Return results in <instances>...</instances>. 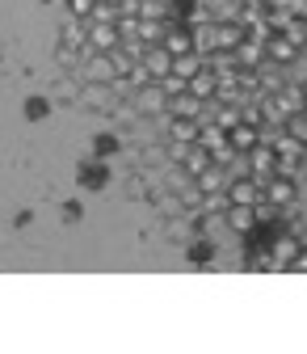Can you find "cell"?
Returning a JSON list of instances; mask_svg holds the SVG:
<instances>
[{"label": "cell", "mask_w": 307, "mask_h": 354, "mask_svg": "<svg viewBox=\"0 0 307 354\" xmlns=\"http://www.w3.org/2000/svg\"><path fill=\"white\" fill-rule=\"evenodd\" d=\"M274 102L282 106V114H286V118H290V114H299V110H303V102H307V97H303V84H299V80H286L282 88H274Z\"/></svg>", "instance_id": "cell-17"}, {"label": "cell", "mask_w": 307, "mask_h": 354, "mask_svg": "<svg viewBox=\"0 0 307 354\" xmlns=\"http://www.w3.org/2000/svg\"><path fill=\"white\" fill-rule=\"evenodd\" d=\"M194 182H198V190H202V194H215V190H228L232 173H224V165H215V160H210V165L194 177Z\"/></svg>", "instance_id": "cell-18"}, {"label": "cell", "mask_w": 307, "mask_h": 354, "mask_svg": "<svg viewBox=\"0 0 307 354\" xmlns=\"http://www.w3.org/2000/svg\"><path fill=\"white\" fill-rule=\"evenodd\" d=\"M290 270H307V249H303V245H299V253L290 257Z\"/></svg>", "instance_id": "cell-33"}, {"label": "cell", "mask_w": 307, "mask_h": 354, "mask_svg": "<svg viewBox=\"0 0 307 354\" xmlns=\"http://www.w3.org/2000/svg\"><path fill=\"white\" fill-rule=\"evenodd\" d=\"M80 182H89V186H93V190H97V186H101V182H106V173H101V169H97V165H93V173H89V169H84V173H80Z\"/></svg>", "instance_id": "cell-32"}, {"label": "cell", "mask_w": 307, "mask_h": 354, "mask_svg": "<svg viewBox=\"0 0 307 354\" xmlns=\"http://www.w3.org/2000/svg\"><path fill=\"white\" fill-rule=\"evenodd\" d=\"M89 26V47L84 51H114L122 34H118V21H84Z\"/></svg>", "instance_id": "cell-7"}, {"label": "cell", "mask_w": 307, "mask_h": 354, "mask_svg": "<svg viewBox=\"0 0 307 354\" xmlns=\"http://www.w3.org/2000/svg\"><path fill=\"white\" fill-rule=\"evenodd\" d=\"M232 55H236V68H261V64H266V38L244 34V42H240Z\"/></svg>", "instance_id": "cell-11"}, {"label": "cell", "mask_w": 307, "mask_h": 354, "mask_svg": "<svg viewBox=\"0 0 307 354\" xmlns=\"http://www.w3.org/2000/svg\"><path fill=\"white\" fill-rule=\"evenodd\" d=\"M164 30H168L164 21H152V17H139V38L148 42V47H152V42H160V38H164Z\"/></svg>", "instance_id": "cell-27"}, {"label": "cell", "mask_w": 307, "mask_h": 354, "mask_svg": "<svg viewBox=\"0 0 307 354\" xmlns=\"http://www.w3.org/2000/svg\"><path fill=\"white\" fill-rule=\"evenodd\" d=\"M118 102H122V97L114 93V84H84L76 106H89V110H97V114H110Z\"/></svg>", "instance_id": "cell-5"}, {"label": "cell", "mask_w": 307, "mask_h": 354, "mask_svg": "<svg viewBox=\"0 0 307 354\" xmlns=\"http://www.w3.org/2000/svg\"><path fill=\"white\" fill-rule=\"evenodd\" d=\"M139 64L152 72V80H160V76H168V72H172V55L160 47V42H152V47L143 51V59H139Z\"/></svg>", "instance_id": "cell-19"}, {"label": "cell", "mask_w": 307, "mask_h": 354, "mask_svg": "<svg viewBox=\"0 0 307 354\" xmlns=\"http://www.w3.org/2000/svg\"><path fill=\"white\" fill-rule=\"evenodd\" d=\"M248 156V173L257 177V182H266V177H274L278 173V152L270 148V144H257L252 152H244Z\"/></svg>", "instance_id": "cell-8"}, {"label": "cell", "mask_w": 307, "mask_h": 354, "mask_svg": "<svg viewBox=\"0 0 307 354\" xmlns=\"http://www.w3.org/2000/svg\"><path fill=\"white\" fill-rule=\"evenodd\" d=\"M76 76H80L84 84H110V80H118L114 55H110V51H84V59H80Z\"/></svg>", "instance_id": "cell-1"}, {"label": "cell", "mask_w": 307, "mask_h": 354, "mask_svg": "<svg viewBox=\"0 0 307 354\" xmlns=\"http://www.w3.org/2000/svg\"><path fill=\"white\" fill-rule=\"evenodd\" d=\"M126 84H130V88H143V84H152V72H148L143 64H130V72H126Z\"/></svg>", "instance_id": "cell-30"}, {"label": "cell", "mask_w": 307, "mask_h": 354, "mask_svg": "<svg viewBox=\"0 0 307 354\" xmlns=\"http://www.w3.org/2000/svg\"><path fill=\"white\" fill-rule=\"evenodd\" d=\"M80 88H84V80H80L76 72H68V76H59V80H55L51 97H55V102H80Z\"/></svg>", "instance_id": "cell-21"}, {"label": "cell", "mask_w": 307, "mask_h": 354, "mask_svg": "<svg viewBox=\"0 0 307 354\" xmlns=\"http://www.w3.org/2000/svg\"><path fill=\"white\" fill-rule=\"evenodd\" d=\"M228 198H232V203L261 207V203H266V182H257L252 173H244V177H232V182H228Z\"/></svg>", "instance_id": "cell-3"}, {"label": "cell", "mask_w": 307, "mask_h": 354, "mask_svg": "<svg viewBox=\"0 0 307 354\" xmlns=\"http://www.w3.org/2000/svg\"><path fill=\"white\" fill-rule=\"evenodd\" d=\"M274 261H278V270H282V266H290V257L299 253V241H290V236H282V241H274Z\"/></svg>", "instance_id": "cell-26"}, {"label": "cell", "mask_w": 307, "mask_h": 354, "mask_svg": "<svg viewBox=\"0 0 307 354\" xmlns=\"http://www.w3.org/2000/svg\"><path fill=\"white\" fill-rule=\"evenodd\" d=\"M244 26L240 21H215V51H236L244 42Z\"/></svg>", "instance_id": "cell-15"}, {"label": "cell", "mask_w": 307, "mask_h": 354, "mask_svg": "<svg viewBox=\"0 0 307 354\" xmlns=\"http://www.w3.org/2000/svg\"><path fill=\"white\" fill-rule=\"evenodd\" d=\"M80 59H84V51H76V47H63V42L55 47V64H59L63 72H76V68H80Z\"/></svg>", "instance_id": "cell-25"}, {"label": "cell", "mask_w": 307, "mask_h": 354, "mask_svg": "<svg viewBox=\"0 0 307 354\" xmlns=\"http://www.w3.org/2000/svg\"><path fill=\"white\" fill-rule=\"evenodd\" d=\"M278 34H286V38L295 42V47H299V51H307V17L290 13V17L282 21V30H278Z\"/></svg>", "instance_id": "cell-22"}, {"label": "cell", "mask_w": 307, "mask_h": 354, "mask_svg": "<svg viewBox=\"0 0 307 354\" xmlns=\"http://www.w3.org/2000/svg\"><path fill=\"white\" fill-rule=\"evenodd\" d=\"M164 131H168V140L198 144V131H202V122H198V118H172V114H164Z\"/></svg>", "instance_id": "cell-16"}, {"label": "cell", "mask_w": 307, "mask_h": 354, "mask_svg": "<svg viewBox=\"0 0 307 354\" xmlns=\"http://www.w3.org/2000/svg\"><path fill=\"white\" fill-rule=\"evenodd\" d=\"M160 88H164L168 97H177V93H186V88H190V80L177 76V72H168V76H160Z\"/></svg>", "instance_id": "cell-29"}, {"label": "cell", "mask_w": 307, "mask_h": 354, "mask_svg": "<svg viewBox=\"0 0 307 354\" xmlns=\"http://www.w3.org/2000/svg\"><path fill=\"white\" fill-rule=\"evenodd\" d=\"M206 165H210V152H206V148H202V144H190V156H186V160H181V169H186V173H194V177H198V173H202V169H206Z\"/></svg>", "instance_id": "cell-24"}, {"label": "cell", "mask_w": 307, "mask_h": 354, "mask_svg": "<svg viewBox=\"0 0 307 354\" xmlns=\"http://www.w3.org/2000/svg\"><path fill=\"white\" fill-rule=\"evenodd\" d=\"M228 144H232L236 152H252V148L261 144V127H257V122H244V118H240V122H236V127L228 131Z\"/></svg>", "instance_id": "cell-14"}, {"label": "cell", "mask_w": 307, "mask_h": 354, "mask_svg": "<svg viewBox=\"0 0 307 354\" xmlns=\"http://www.w3.org/2000/svg\"><path fill=\"white\" fill-rule=\"evenodd\" d=\"M295 198H299L295 177H286V173H274V177H266V203H270L274 211H286V207H295Z\"/></svg>", "instance_id": "cell-2"}, {"label": "cell", "mask_w": 307, "mask_h": 354, "mask_svg": "<svg viewBox=\"0 0 307 354\" xmlns=\"http://www.w3.org/2000/svg\"><path fill=\"white\" fill-rule=\"evenodd\" d=\"M59 42L63 47H76V51L89 47V26H84V17H68L63 30H59Z\"/></svg>", "instance_id": "cell-20"}, {"label": "cell", "mask_w": 307, "mask_h": 354, "mask_svg": "<svg viewBox=\"0 0 307 354\" xmlns=\"http://www.w3.org/2000/svg\"><path fill=\"white\" fill-rule=\"evenodd\" d=\"M168 114H172V118H198V122H202V114H206V102H202V97H194L190 88H186V93L168 97Z\"/></svg>", "instance_id": "cell-13"}, {"label": "cell", "mask_w": 307, "mask_h": 354, "mask_svg": "<svg viewBox=\"0 0 307 354\" xmlns=\"http://www.w3.org/2000/svg\"><path fill=\"white\" fill-rule=\"evenodd\" d=\"M282 131H286V136H295V140L307 148V114H290V118L282 122Z\"/></svg>", "instance_id": "cell-28"}, {"label": "cell", "mask_w": 307, "mask_h": 354, "mask_svg": "<svg viewBox=\"0 0 307 354\" xmlns=\"http://www.w3.org/2000/svg\"><path fill=\"white\" fill-rule=\"evenodd\" d=\"M190 93L202 97V102H215V97H219V72H215L210 64H202V68L190 76Z\"/></svg>", "instance_id": "cell-10"}, {"label": "cell", "mask_w": 307, "mask_h": 354, "mask_svg": "<svg viewBox=\"0 0 307 354\" xmlns=\"http://www.w3.org/2000/svg\"><path fill=\"white\" fill-rule=\"evenodd\" d=\"M160 47H164L168 55H186V51H194V30H190L186 21H172V26L164 30V38H160Z\"/></svg>", "instance_id": "cell-9"}, {"label": "cell", "mask_w": 307, "mask_h": 354, "mask_svg": "<svg viewBox=\"0 0 307 354\" xmlns=\"http://www.w3.org/2000/svg\"><path fill=\"white\" fill-rule=\"evenodd\" d=\"M106 5H122V0H106Z\"/></svg>", "instance_id": "cell-34"}, {"label": "cell", "mask_w": 307, "mask_h": 354, "mask_svg": "<svg viewBox=\"0 0 307 354\" xmlns=\"http://www.w3.org/2000/svg\"><path fill=\"white\" fill-rule=\"evenodd\" d=\"M224 219H228V228L232 232H257V207H248V203H232L228 211H224Z\"/></svg>", "instance_id": "cell-12"}, {"label": "cell", "mask_w": 307, "mask_h": 354, "mask_svg": "<svg viewBox=\"0 0 307 354\" xmlns=\"http://www.w3.org/2000/svg\"><path fill=\"white\" fill-rule=\"evenodd\" d=\"M130 102L139 106V114H143V118H152V114H168V93L160 88V80H152V84L135 88V93H130Z\"/></svg>", "instance_id": "cell-4"}, {"label": "cell", "mask_w": 307, "mask_h": 354, "mask_svg": "<svg viewBox=\"0 0 307 354\" xmlns=\"http://www.w3.org/2000/svg\"><path fill=\"white\" fill-rule=\"evenodd\" d=\"M202 64H206V59H202L198 51H186V55H172V72H177V76H186V80H190V76H194V72H198Z\"/></svg>", "instance_id": "cell-23"}, {"label": "cell", "mask_w": 307, "mask_h": 354, "mask_svg": "<svg viewBox=\"0 0 307 354\" xmlns=\"http://www.w3.org/2000/svg\"><path fill=\"white\" fill-rule=\"evenodd\" d=\"M93 5H97V0H68V13H72V17H89Z\"/></svg>", "instance_id": "cell-31"}, {"label": "cell", "mask_w": 307, "mask_h": 354, "mask_svg": "<svg viewBox=\"0 0 307 354\" xmlns=\"http://www.w3.org/2000/svg\"><path fill=\"white\" fill-rule=\"evenodd\" d=\"M299 55H303V51L295 47L286 34H278V30H274V34L266 38V64H274V68H290Z\"/></svg>", "instance_id": "cell-6"}]
</instances>
